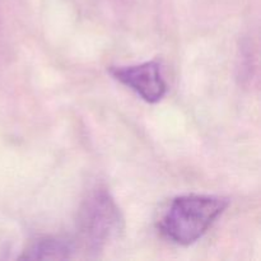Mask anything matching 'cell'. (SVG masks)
<instances>
[{"label":"cell","mask_w":261,"mask_h":261,"mask_svg":"<svg viewBox=\"0 0 261 261\" xmlns=\"http://www.w3.org/2000/svg\"><path fill=\"white\" fill-rule=\"evenodd\" d=\"M110 74L148 103H157L167 93L162 66L157 60L130 66H112Z\"/></svg>","instance_id":"3957f363"},{"label":"cell","mask_w":261,"mask_h":261,"mask_svg":"<svg viewBox=\"0 0 261 261\" xmlns=\"http://www.w3.org/2000/svg\"><path fill=\"white\" fill-rule=\"evenodd\" d=\"M229 205L218 195L188 194L176 196L158 222V229L168 241L189 246L201 239Z\"/></svg>","instance_id":"6da1fadb"},{"label":"cell","mask_w":261,"mask_h":261,"mask_svg":"<svg viewBox=\"0 0 261 261\" xmlns=\"http://www.w3.org/2000/svg\"><path fill=\"white\" fill-rule=\"evenodd\" d=\"M74 244L61 237H41L23 251L20 259L64 260L73 256Z\"/></svg>","instance_id":"277c9868"},{"label":"cell","mask_w":261,"mask_h":261,"mask_svg":"<svg viewBox=\"0 0 261 261\" xmlns=\"http://www.w3.org/2000/svg\"><path fill=\"white\" fill-rule=\"evenodd\" d=\"M124 228V218L111 194L97 189L83 201L78 214V229L84 246L99 252Z\"/></svg>","instance_id":"7a4b0ae2"}]
</instances>
